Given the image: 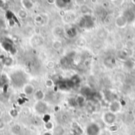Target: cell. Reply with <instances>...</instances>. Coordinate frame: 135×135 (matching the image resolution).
I'll return each instance as SVG.
<instances>
[{"label":"cell","instance_id":"cell-22","mask_svg":"<svg viewBox=\"0 0 135 135\" xmlns=\"http://www.w3.org/2000/svg\"><path fill=\"white\" fill-rule=\"evenodd\" d=\"M108 129H109V131H110V132H111L112 133H115V132L118 130V126H117L116 124L111 125V126H109Z\"/></svg>","mask_w":135,"mask_h":135},{"label":"cell","instance_id":"cell-15","mask_svg":"<svg viewBox=\"0 0 135 135\" xmlns=\"http://www.w3.org/2000/svg\"><path fill=\"white\" fill-rule=\"evenodd\" d=\"M18 17L20 19H25L28 17V13L25 9H20L18 11Z\"/></svg>","mask_w":135,"mask_h":135},{"label":"cell","instance_id":"cell-13","mask_svg":"<svg viewBox=\"0 0 135 135\" xmlns=\"http://www.w3.org/2000/svg\"><path fill=\"white\" fill-rule=\"evenodd\" d=\"M66 35H67L68 37L73 38V37H74L77 36V29L74 28V27H70V29H68L66 31Z\"/></svg>","mask_w":135,"mask_h":135},{"label":"cell","instance_id":"cell-14","mask_svg":"<svg viewBox=\"0 0 135 135\" xmlns=\"http://www.w3.org/2000/svg\"><path fill=\"white\" fill-rule=\"evenodd\" d=\"M70 3V1H64V0H59V1H55V4L58 8L63 10L67 7V5H68L67 3Z\"/></svg>","mask_w":135,"mask_h":135},{"label":"cell","instance_id":"cell-23","mask_svg":"<svg viewBox=\"0 0 135 135\" xmlns=\"http://www.w3.org/2000/svg\"><path fill=\"white\" fill-rule=\"evenodd\" d=\"M34 20H35V22H36L37 23H39V24H40V23H42V22H43V20H44V18H43V17H42L41 15L38 14V15H37V16L35 17Z\"/></svg>","mask_w":135,"mask_h":135},{"label":"cell","instance_id":"cell-37","mask_svg":"<svg viewBox=\"0 0 135 135\" xmlns=\"http://www.w3.org/2000/svg\"><path fill=\"white\" fill-rule=\"evenodd\" d=\"M133 126H135V119H134V120H133Z\"/></svg>","mask_w":135,"mask_h":135},{"label":"cell","instance_id":"cell-10","mask_svg":"<svg viewBox=\"0 0 135 135\" xmlns=\"http://www.w3.org/2000/svg\"><path fill=\"white\" fill-rule=\"evenodd\" d=\"M80 77L77 76V75H75L74 76L70 81H68V83H69V85H70V88H72V87H74L77 85L80 84Z\"/></svg>","mask_w":135,"mask_h":135},{"label":"cell","instance_id":"cell-29","mask_svg":"<svg viewBox=\"0 0 135 135\" xmlns=\"http://www.w3.org/2000/svg\"><path fill=\"white\" fill-rule=\"evenodd\" d=\"M6 5H7V3L3 0H0V9H3L6 7Z\"/></svg>","mask_w":135,"mask_h":135},{"label":"cell","instance_id":"cell-6","mask_svg":"<svg viewBox=\"0 0 135 135\" xmlns=\"http://www.w3.org/2000/svg\"><path fill=\"white\" fill-rule=\"evenodd\" d=\"M109 107H110V111H111V112L115 114L116 112H118L121 110L122 104L118 101H117V100H113V101H111Z\"/></svg>","mask_w":135,"mask_h":135},{"label":"cell","instance_id":"cell-16","mask_svg":"<svg viewBox=\"0 0 135 135\" xmlns=\"http://www.w3.org/2000/svg\"><path fill=\"white\" fill-rule=\"evenodd\" d=\"M75 101H76V104H77V105H78V106H82V105H84L85 103V98L83 96L79 95V96H77L76 97Z\"/></svg>","mask_w":135,"mask_h":135},{"label":"cell","instance_id":"cell-32","mask_svg":"<svg viewBox=\"0 0 135 135\" xmlns=\"http://www.w3.org/2000/svg\"><path fill=\"white\" fill-rule=\"evenodd\" d=\"M44 135H52V133H51L50 131H46V132L44 133Z\"/></svg>","mask_w":135,"mask_h":135},{"label":"cell","instance_id":"cell-36","mask_svg":"<svg viewBox=\"0 0 135 135\" xmlns=\"http://www.w3.org/2000/svg\"><path fill=\"white\" fill-rule=\"evenodd\" d=\"M132 3L135 5V0H133V1H132Z\"/></svg>","mask_w":135,"mask_h":135},{"label":"cell","instance_id":"cell-38","mask_svg":"<svg viewBox=\"0 0 135 135\" xmlns=\"http://www.w3.org/2000/svg\"><path fill=\"white\" fill-rule=\"evenodd\" d=\"M133 26H134V28H135V22H134V24H133Z\"/></svg>","mask_w":135,"mask_h":135},{"label":"cell","instance_id":"cell-2","mask_svg":"<svg viewBox=\"0 0 135 135\" xmlns=\"http://www.w3.org/2000/svg\"><path fill=\"white\" fill-rule=\"evenodd\" d=\"M103 120L106 124L109 126L113 125L116 122V115L111 111L105 112L103 115Z\"/></svg>","mask_w":135,"mask_h":135},{"label":"cell","instance_id":"cell-34","mask_svg":"<svg viewBox=\"0 0 135 135\" xmlns=\"http://www.w3.org/2000/svg\"><path fill=\"white\" fill-rule=\"evenodd\" d=\"M55 1H48V3H55Z\"/></svg>","mask_w":135,"mask_h":135},{"label":"cell","instance_id":"cell-5","mask_svg":"<svg viewBox=\"0 0 135 135\" xmlns=\"http://www.w3.org/2000/svg\"><path fill=\"white\" fill-rule=\"evenodd\" d=\"M35 109L38 113H44L47 111L48 110V106L45 103H44L43 101H38L36 105H35Z\"/></svg>","mask_w":135,"mask_h":135},{"label":"cell","instance_id":"cell-33","mask_svg":"<svg viewBox=\"0 0 135 135\" xmlns=\"http://www.w3.org/2000/svg\"><path fill=\"white\" fill-rule=\"evenodd\" d=\"M2 115H3V112H2V111H1V109H0V118H1V117H2Z\"/></svg>","mask_w":135,"mask_h":135},{"label":"cell","instance_id":"cell-25","mask_svg":"<svg viewBox=\"0 0 135 135\" xmlns=\"http://www.w3.org/2000/svg\"><path fill=\"white\" fill-rule=\"evenodd\" d=\"M86 110H87V111H89V112H93V111H95V107H94V106L92 105V104H87V106H86Z\"/></svg>","mask_w":135,"mask_h":135},{"label":"cell","instance_id":"cell-12","mask_svg":"<svg viewBox=\"0 0 135 135\" xmlns=\"http://www.w3.org/2000/svg\"><path fill=\"white\" fill-rule=\"evenodd\" d=\"M44 96H45L44 92L40 89H39L34 92V97L37 101H42L44 99Z\"/></svg>","mask_w":135,"mask_h":135},{"label":"cell","instance_id":"cell-7","mask_svg":"<svg viewBox=\"0 0 135 135\" xmlns=\"http://www.w3.org/2000/svg\"><path fill=\"white\" fill-rule=\"evenodd\" d=\"M81 95L83 96L85 99H92L93 92L89 87H83L81 90Z\"/></svg>","mask_w":135,"mask_h":135},{"label":"cell","instance_id":"cell-17","mask_svg":"<svg viewBox=\"0 0 135 135\" xmlns=\"http://www.w3.org/2000/svg\"><path fill=\"white\" fill-rule=\"evenodd\" d=\"M63 44H62V42L59 41V40H55L53 43H52V48L55 49V50H59L61 49Z\"/></svg>","mask_w":135,"mask_h":135},{"label":"cell","instance_id":"cell-26","mask_svg":"<svg viewBox=\"0 0 135 135\" xmlns=\"http://www.w3.org/2000/svg\"><path fill=\"white\" fill-rule=\"evenodd\" d=\"M89 11V8L88 7V6L87 5H83L82 7H81V12L83 13V14H85V15L87 14V12Z\"/></svg>","mask_w":135,"mask_h":135},{"label":"cell","instance_id":"cell-1","mask_svg":"<svg viewBox=\"0 0 135 135\" xmlns=\"http://www.w3.org/2000/svg\"><path fill=\"white\" fill-rule=\"evenodd\" d=\"M78 25L83 29H91L94 26V21L90 15L85 14L80 19Z\"/></svg>","mask_w":135,"mask_h":135},{"label":"cell","instance_id":"cell-20","mask_svg":"<svg viewBox=\"0 0 135 135\" xmlns=\"http://www.w3.org/2000/svg\"><path fill=\"white\" fill-rule=\"evenodd\" d=\"M92 99H94V100H102V95L99 92H93Z\"/></svg>","mask_w":135,"mask_h":135},{"label":"cell","instance_id":"cell-11","mask_svg":"<svg viewBox=\"0 0 135 135\" xmlns=\"http://www.w3.org/2000/svg\"><path fill=\"white\" fill-rule=\"evenodd\" d=\"M21 3L22 5V7H24L25 10L28 11V10H31L34 4L32 1H29V0H22V1H21Z\"/></svg>","mask_w":135,"mask_h":135},{"label":"cell","instance_id":"cell-4","mask_svg":"<svg viewBox=\"0 0 135 135\" xmlns=\"http://www.w3.org/2000/svg\"><path fill=\"white\" fill-rule=\"evenodd\" d=\"M122 16L126 20L127 23H132L135 21V12L132 10H126L123 12Z\"/></svg>","mask_w":135,"mask_h":135},{"label":"cell","instance_id":"cell-8","mask_svg":"<svg viewBox=\"0 0 135 135\" xmlns=\"http://www.w3.org/2000/svg\"><path fill=\"white\" fill-rule=\"evenodd\" d=\"M23 92L26 96H31L35 92V88L32 84H26L23 87Z\"/></svg>","mask_w":135,"mask_h":135},{"label":"cell","instance_id":"cell-19","mask_svg":"<svg viewBox=\"0 0 135 135\" xmlns=\"http://www.w3.org/2000/svg\"><path fill=\"white\" fill-rule=\"evenodd\" d=\"M13 63V59L10 57H7L4 59V65L6 66H11Z\"/></svg>","mask_w":135,"mask_h":135},{"label":"cell","instance_id":"cell-27","mask_svg":"<svg viewBox=\"0 0 135 135\" xmlns=\"http://www.w3.org/2000/svg\"><path fill=\"white\" fill-rule=\"evenodd\" d=\"M10 115L13 117V118H16L18 115V112L16 111V110H11L10 111Z\"/></svg>","mask_w":135,"mask_h":135},{"label":"cell","instance_id":"cell-24","mask_svg":"<svg viewBox=\"0 0 135 135\" xmlns=\"http://www.w3.org/2000/svg\"><path fill=\"white\" fill-rule=\"evenodd\" d=\"M45 85L48 87V88H51L54 85V81L51 80V79H48L46 80L45 81Z\"/></svg>","mask_w":135,"mask_h":135},{"label":"cell","instance_id":"cell-28","mask_svg":"<svg viewBox=\"0 0 135 135\" xmlns=\"http://www.w3.org/2000/svg\"><path fill=\"white\" fill-rule=\"evenodd\" d=\"M47 66L49 68V69H52L55 67V63L53 61H49L48 63H47Z\"/></svg>","mask_w":135,"mask_h":135},{"label":"cell","instance_id":"cell-18","mask_svg":"<svg viewBox=\"0 0 135 135\" xmlns=\"http://www.w3.org/2000/svg\"><path fill=\"white\" fill-rule=\"evenodd\" d=\"M44 128L47 129V131H50V130H51L53 128H54V125H53V123L51 122H45V124H44Z\"/></svg>","mask_w":135,"mask_h":135},{"label":"cell","instance_id":"cell-39","mask_svg":"<svg viewBox=\"0 0 135 135\" xmlns=\"http://www.w3.org/2000/svg\"><path fill=\"white\" fill-rule=\"evenodd\" d=\"M133 113H134V115H135V111H134V112H133Z\"/></svg>","mask_w":135,"mask_h":135},{"label":"cell","instance_id":"cell-9","mask_svg":"<svg viewBox=\"0 0 135 135\" xmlns=\"http://www.w3.org/2000/svg\"><path fill=\"white\" fill-rule=\"evenodd\" d=\"M126 24H127V22L122 15L118 17L115 20V25L118 28H124L126 25Z\"/></svg>","mask_w":135,"mask_h":135},{"label":"cell","instance_id":"cell-31","mask_svg":"<svg viewBox=\"0 0 135 135\" xmlns=\"http://www.w3.org/2000/svg\"><path fill=\"white\" fill-rule=\"evenodd\" d=\"M113 3H117L116 5H119L118 3H120V5H121V4L123 3V1H113Z\"/></svg>","mask_w":135,"mask_h":135},{"label":"cell","instance_id":"cell-30","mask_svg":"<svg viewBox=\"0 0 135 135\" xmlns=\"http://www.w3.org/2000/svg\"><path fill=\"white\" fill-rule=\"evenodd\" d=\"M4 127V123H3V122L2 121V119L0 118V129H3Z\"/></svg>","mask_w":135,"mask_h":135},{"label":"cell","instance_id":"cell-3","mask_svg":"<svg viewBox=\"0 0 135 135\" xmlns=\"http://www.w3.org/2000/svg\"><path fill=\"white\" fill-rule=\"evenodd\" d=\"M100 133V128L96 123H90L86 128L87 135H99Z\"/></svg>","mask_w":135,"mask_h":135},{"label":"cell","instance_id":"cell-35","mask_svg":"<svg viewBox=\"0 0 135 135\" xmlns=\"http://www.w3.org/2000/svg\"><path fill=\"white\" fill-rule=\"evenodd\" d=\"M111 135H118V134H117L116 133H111Z\"/></svg>","mask_w":135,"mask_h":135},{"label":"cell","instance_id":"cell-21","mask_svg":"<svg viewBox=\"0 0 135 135\" xmlns=\"http://www.w3.org/2000/svg\"><path fill=\"white\" fill-rule=\"evenodd\" d=\"M7 76L5 74H2L1 76H0V85H4L6 83H7Z\"/></svg>","mask_w":135,"mask_h":135}]
</instances>
